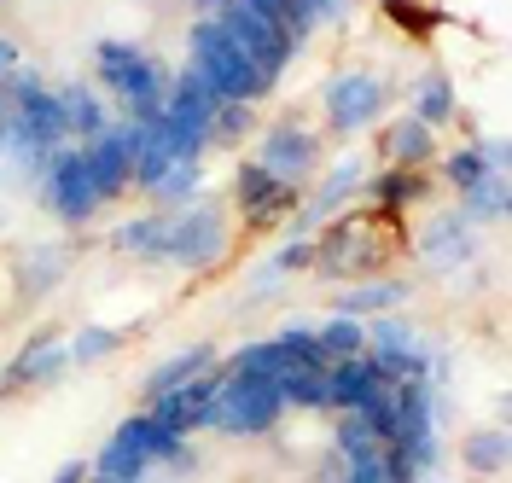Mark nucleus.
<instances>
[{
  "mask_svg": "<svg viewBox=\"0 0 512 483\" xmlns=\"http://www.w3.org/2000/svg\"><path fill=\"white\" fill-rule=\"evenodd\" d=\"M414 117L425 123V129H437V123H448L454 117V82H448L443 70H425V82H419V94H414Z\"/></svg>",
  "mask_w": 512,
  "mask_h": 483,
  "instance_id": "28",
  "label": "nucleus"
},
{
  "mask_svg": "<svg viewBox=\"0 0 512 483\" xmlns=\"http://www.w3.org/2000/svg\"><path fill=\"white\" fill-rule=\"evenodd\" d=\"M210 361H216V350L210 344H192V350H181V355H169L163 367H152L146 373V402H158L163 390H175V385H187V379H198V373H210Z\"/></svg>",
  "mask_w": 512,
  "mask_h": 483,
  "instance_id": "18",
  "label": "nucleus"
},
{
  "mask_svg": "<svg viewBox=\"0 0 512 483\" xmlns=\"http://www.w3.org/2000/svg\"><path fill=\"white\" fill-rule=\"evenodd\" d=\"M402 297H408V286H402V280H367V286L344 291V297H332V303H338V315L361 321V315H384V309H396Z\"/></svg>",
  "mask_w": 512,
  "mask_h": 483,
  "instance_id": "20",
  "label": "nucleus"
},
{
  "mask_svg": "<svg viewBox=\"0 0 512 483\" xmlns=\"http://www.w3.org/2000/svg\"><path fill=\"white\" fill-rule=\"evenodd\" d=\"M152 193H158V204H163V210H175V204H187V198L198 193V163H175V169L163 175V181L152 187Z\"/></svg>",
  "mask_w": 512,
  "mask_h": 483,
  "instance_id": "35",
  "label": "nucleus"
},
{
  "mask_svg": "<svg viewBox=\"0 0 512 483\" xmlns=\"http://www.w3.org/2000/svg\"><path fill=\"white\" fill-rule=\"evenodd\" d=\"M88 472H94V478H111V483H140L152 466H146V460H134L123 443H105V449L94 454V466H88Z\"/></svg>",
  "mask_w": 512,
  "mask_h": 483,
  "instance_id": "32",
  "label": "nucleus"
},
{
  "mask_svg": "<svg viewBox=\"0 0 512 483\" xmlns=\"http://www.w3.org/2000/svg\"><path fill=\"white\" fill-rule=\"evenodd\" d=\"M227 251V216L222 204H187V210H169V239H163V257L181 262V268H210Z\"/></svg>",
  "mask_w": 512,
  "mask_h": 483,
  "instance_id": "4",
  "label": "nucleus"
},
{
  "mask_svg": "<svg viewBox=\"0 0 512 483\" xmlns=\"http://www.w3.org/2000/svg\"><path fill=\"white\" fill-rule=\"evenodd\" d=\"M315 344H320V355H326V367H332V361H350V355L367 350V326L350 321V315H332V321L315 332Z\"/></svg>",
  "mask_w": 512,
  "mask_h": 483,
  "instance_id": "26",
  "label": "nucleus"
},
{
  "mask_svg": "<svg viewBox=\"0 0 512 483\" xmlns=\"http://www.w3.org/2000/svg\"><path fill=\"white\" fill-rule=\"evenodd\" d=\"M64 367H70V344H59L53 332H35L30 344L12 355V367L0 379V396L6 390H24V385H47V379H59Z\"/></svg>",
  "mask_w": 512,
  "mask_h": 483,
  "instance_id": "12",
  "label": "nucleus"
},
{
  "mask_svg": "<svg viewBox=\"0 0 512 483\" xmlns=\"http://www.w3.org/2000/svg\"><path fill=\"white\" fill-rule=\"evenodd\" d=\"M280 367H286V355L274 350V338L245 344V350H233V361H227V373H245V379H280Z\"/></svg>",
  "mask_w": 512,
  "mask_h": 483,
  "instance_id": "29",
  "label": "nucleus"
},
{
  "mask_svg": "<svg viewBox=\"0 0 512 483\" xmlns=\"http://www.w3.org/2000/svg\"><path fill=\"white\" fill-rule=\"evenodd\" d=\"M53 483H88V460H64L53 472Z\"/></svg>",
  "mask_w": 512,
  "mask_h": 483,
  "instance_id": "40",
  "label": "nucleus"
},
{
  "mask_svg": "<svg viewBox=\"0 0 512 483\" xmlns=\"http://www.w3.org/2000/svg\"><path fill=\"white\" fill-rule=\"evenodd\" d=\"M187 53H192V70L210 82V94L216 99H233V105H251V99L268 94V82H262V70L227 41V30L216 18H198L187 35Z\"/></svg>",
  "mask_w": 512,
  "mask_h": 483,
  "instance_id": "2",
  "label": "nucleus"
},
{
  "mask_svg": "<svg viewBox=\"0 0 512 483\" xmlns=\"http://www.w3.org/2000/svg\"><path fill=\"white\" fill-rule=\"evenodd\" d=\"M111 443H123V449L134 454V460H146V466H163V460L181 449L187 437H175L169 425H158V419L140 408V414H128L123 425H117V437H111Z\"/></svg>",
  "mask_w": 512,
  "mask_h": 483,
  "instance_id": "14",
  "label": "nucleus"
},
{
  "mask_svg": "<svg viewBox=\"0 0 512 483\" xmlns=\"http://www.w3.org/2000/svg\"><path fill=\"white\" fill-rule=\"evenodd\" d=\"M41 204L70 227L94 222L99 193H94V181H88V169H82V146H59L47 158V169H41Z\"/></svg>",
  "mask_w": 512,
  "mask_h": 483,
  "instance_id": "6",
  "label": "nucleus"
},
{
  "mask_svg": "<svg viewBox=\"0 0 512 483\" xmlns=\"http://www.w3.org/2000/svg\"><path fill=\"white\" fill-rule=\"evenodd\" d=\"M379 111H384V82L373 70H350V76H338V82L326 88V129L332 134L367 129Z\"/></svg>",
  "mask_w": 512,
  "mask_h": 483,
  "instance_id": "7",
  "label": "nucleus"
},
{
  "mask_svg": "<svg viewBox=\"0 0 512 483\" xmlns=\"http://www.w3.org/2000/svg\"><path fill=\"white\" fill-rule=\"evenodd\" d=\"M59 99H64V123H70V134H76L82 146H88V140H99V134L111 129V111H105V99H99L88 82H70Z\"/></svg>",
  "mask_w": 512,
  "mask_h": 483,
  "instance_id": "17",
  "label": "nucleus"
},
{
  "mask_svg": "<svg viewBox=\"0 0 512 483\" xmlns=\"http://www.w3.org/2000/svg\"><path fill=\"white\" fill-rule=\"evenodd\" d=\"M472 251H478V233L460 216H437V222L425 227V239H419L425 268H460V262H472Z\"/></svg>",
  "mask_w": 512,
  "mask_h": 483,
  "instance_id": "13",
  "label": "nucleus"
},
{
  "mask_svg": "<svg viewBox=\"0 0 512 483\" xmlns=\"http://www.w3.org/2000/svg\"><path fill=\"white\" fill-rule=\"evenodd\" d=\"M355 414H361L367 425H373V431H379L384 449L396 443V385H390V379H373V390L355 402Z\"/></svg>",
  "mask_w": 512,
  "mask_h": 483,
  "instance_id": "27",
  "label": "nucleus"
},
{
  "mask_svg": "<svg viewBox=\"0 0 512 483\" xmlns=\"http://www.w3.org/2000/svg\"><path fill=\"white\" fill-rule=\"evenodd\" d=\"M507 204H512V193H507V169H495V175H483L478 187L466 193V210H460V222H501L507 216Z\"/></svg>",
  "mask_w": 512,
  "mask_h": 483,
  "instance_id": "23",
  "label": "nucleus"
},
{
  "mask_svg": "<svg viewBox=\"0 0 512 483\" xmlns=\"http://www.w3.org/2000/svg\"><path fill=\"white\" fill-rule=\"evenodd\" d=\"M373 198H379V210L425 204V169H384V175H373Z\"/></svg>",
  "mask_w": 512,
  "mask_h": 483,
  "instance_id": "24",
  "label": "nucleus"
},
{
  "mask_svg": "<svg viewBox=\"0 0 512 483\" xmlns=\"http://www.w3.org/2000/svg\"><path fill=\"white\" fill-rule=\"evenodd\" d=\"M507 431H478V437H466V466L472 472H501L507 466Z\"/></svg>",
  "mask_w": 512,
  "mask_h": 483,
  "instance_id": "33",
  "label": "nucleus"
},
{
  "mask_svg": "<svg viewBox=\"0 0 512 483\" xmlns=\"http://www.w3.org/2000/svg\"><path fill=\"white\" fill-rule=\"evenodd\" d=\"M443 169H448V181H454L460 193H472L483 175H495V169H489V158H483V146H460V152L443 163Z\"/></svg>",
  "mask_w": 512,
  "mask_h": 483,
  "instance_id": "34",
  "label": "nucleus"
},
{
  "mask_svg": "<svg viewBox=\"0 0 512 483\" xmlns=\"http://www.w3.org/2000/svg\"><path fill=\"white\" fill-rule=\"evenodd\" d=\"M216 24H222V30H227V41H233V47H239V53H245V59H251L256 70H262V82H268V88H274V82L286 76L291 41H286L280 30H274V24H268L262 12H251L245 0H222Z\"/></svg>",
  "mask_w": 512,
  "mask_h": 483,
  "instance_id": "5",
  "label": "nucleus"
},
{
  "mask_svg": "<svg viewBox=\"0 0 512 483\" xmlns=\"http://www.w3.org/2000/svg\"><path fill=\"white\" fill-rule=\"evenodd\" d=\"M274 390L286 408H326V367H280Z\"/></svg>",
  "mask_w": 512,
  "mask_h": 483,
  "instance_id": "22",
  "label": "nucleus"
},
{
  "mask_svg": "<svg viewBox=\"0 0 512 483\" xmlns=\"http://www.w3.org/2000/svg\"><path fill=\"white\" fill-rule=\"evenodd\" d=\"M216 373H198V379H187V385L163 390L158 402H146V414L158 419V425H169L175 437H192L198 425H204V414H210V402H216Z\"/></svg>",
  "mask_w": 512,
  "mask_h": 483,
  "instance_id": "11",
  "label": "nucleus"
},
{
  "mask_svg": "<svg viewBox=\"0 0 512 483\" xmlns=\"http://www.w3.org/2000/svg\"><path fill=\"white\" fill-rule=\"evenodd\" d=\"M163 239H169V210H152V216H134L111 233V245L123 251V257H146L158 262L163 257Z\"/></svg>",
  "mask_w": 512,
  "mask_h": 483,
  "instance_id": "19",
  "label": "nucleus"
},
{
  "mask_svg": "<svg viewBox=\"0 0 512 483\" xmlns=\"http://www.w3.org/2000/svg\"><path fill=\"white\" fill-rule=\"evenodd\" d=\"M233 193H239V210H245V222L251 227H274V222H286L291 210H297V193H291L286 181H274L262 163H239L233 169Z\"/></svg>",
  "mask_w": 512,
  "mask_h": 483,
  "instance_id": "9",
  "label": "nucleus"
},
{
  "mask_svg": "<svg viewBox=\"0 0 512 483\" xmlns=\"http://www.w3.org/2000/svg\"><path fill=\"white\" fill-rule=\"evenodd\" d=\"M332 443H338V454H344V460H367V454H379V449H384L379 431H373V425H367L361 414H344V419H338Z\"/></svg>",
  "mask_w": 512,
  "mask_h": 483,
  "instance_id": "31",
  "label": "nucleus"
},
{
  "mask_svg": "<svg viewBox=\"0 0 512 483\" xmlns=\"http://www.w3.org/2000/svg\"><path fill=\"white\" fill-rule=\"evenodd\" d=\"M123 344V332L117 326H82L76 332V344H70V361H99V355H111Z\"/></svg>",
  "mask_w": 512,
  "mask_h": 483,
  "instance_id": "36",
  "label": "nucleus"
},
{
  "mask_svg": "<svg viewBox=\"0 0 512 483\" xmlns=\"http://www.w3.org/2000/svg\"><path fill=\"white\" fill-rule=\"evenodd\" d=\"M94 65H99V82L117 94L128 123H146V117H158L163 99H169V76L152 53H140V47H128V41H99L94 47Z\"/></svg>",
  "mask_w": 512,
  "mask_h": 483,
  "instance_id": "1",
  "label": "nucleus"
},
{
  "mask_svg": "<svg viewBox=\"0 0 512 483\" xmlns=\"http://www.w3.org/2000/svg\"><path fill=\"white\" fill-rule=\"evenodd\" d=\"M245 129H251V105L222 99V105H216V123H210V140H239Z\"/></svg>",
  "mask_w": 512,
  "mask_h": 483,
  "instance_id": "37",
  "label": "nucleus"
},
{
  "mask_svg": "<svg viewBox=\"0 0 512 483\" xmlns=\"http://www.w3.org/2000/svg\"><path fill=\"white\" fill-rule=\"evenodd\" d=\"M373 379H379V367L367 361V350L350 355V361H332V367H326V408L355 414V402L373 390Z\"/></svg>",
  "mask_w": 512,
  "mask_h": 483,
  "instance_id": "16",
  "label": "nucleus"
},
{
  "mask_svg": "<svg viewBox=\"0 0 512 483\" xmlns=\"http://www.w3.org/2000/svg\"><path fill=\"white\" fill-rule=\"evenodd\" d=\"M64 268H70L64 245H35L30 257H24V268H18V291H24V297H41V291L53 286Z\"/></svg>",
  "mask_w": 512,
  "mask_h": 483,
  "instance_id": "25",
  "label": "nucleus"
},
{
  "mask_svg": "<svg viewBox=\"0 0 512 483\" xmlns=\"http://www.w3.org/2000/svg\"><path fill=\"white\" fill-rule=\"evenodd\" d=\"M88 478H94V472H88ZM94 483H111V478H94Z\"/></svg>",
  "mask_w": 512,
  "mask_h": 483,
  "instance_id": "42",
  "label": "nucleus"
},
{
  "mask_svg": "<svg viewBox=\"0 0 512 483\" xmlns=\"http://www.w3.org/2000/svg\"><path fill=\"white\" fill-rule=\"evenodd\" d=\"M297 6H303V12H309V24H320V18H332V12H338V6H344V0H297Z\"/></svg>",
  "mask_w": 512,
  "mask_h": 483,
  "instance_id": "41",
  "label": "nucleus"
},
{
  "mask_svg": "<svg viewBox=\"0 0 512 483\" xmlns=\"http://www.w3.org/2000/svg\"><path fill=\"white\" fill-rule=\"evenodd\" d=\"M344 483H396V478H390V466H384V449L367 454V460H350Z\"/></svg>",
  "mask_w": 512,
  "mask_h": 483,
  "instance_id": "39",
  "label": "nucleus"
},
{
  "mask_svg": "<svg viewBox=\"0 0 512 483\" xmlns=\"http://www.w3.org/2000/svg\"><path fill=\"white\" fill-rule=\"evenodd\" d=\"M361 181H367L361 158H344L338 169H332V175H326V181H320V193H315V204L303 210V222H320V216H332V210H338V204H344V198L361 187Z\"/></svg>",
  "mask_w": 512,
  "mask_h": 483,
  "instance_id": "21",
  "label": "nucleus"
},
{
  "mask_svg": "<svg viewBox=\"0 0 512 483\" xmlns=\"http://www.w3.org/2000/svg\"><path fill=\"white\" fill-rule=\"evenodd\" d=\"M384 158L390 169H425V158H437V129H425L419 117H396L384 129Z\"/></svg>",
  "mask_w": 512,
  "mask_h": 483,
  "instance_id": "15",
  "label": "nucleus"
},
{
  "mask_svg": "<svg viewBox=\"0 0 512 483\" xmlns=\"http://www.w3.org/2000/svg\"><path fill=\"white\" fill-rule=\"evenodd\" d=\"M274 350L286 355V367H326V355L315 344V326H280L274 332Z\"/></svg>",
  "mask_w": 512,
  "mask_h": 483,
  "instance_id": "30",
  "label": "nucleus"
},
{
  "mask_svg": "<svg viewBox=\"0 0 512 483\" xmlns=\"http://www.w3.org/2000/svg\"><path fill=\"white\" fill-rule=\"evenodd\" d=\"M274 274H291V268H315V245L309 239H291L286 251H274V262H268Z\"/></svg>",
  "mask_w": 512,
  "mask_h": 483,
  "instance_id": "38",
  "label": "nucleus"
},
{
  "mask_svg": "<svg viewBox=\"0 0 512 483\" xmlns=\"http://www.w3.org/2000/svg\"><path fill=\"white\" fill-rule=\"evenodd\" d=\"M82 169H88V181H94L99 204H111L123 187H134V146H128V123H111L99 140H88V146H82Z\"/></svg>",
  "mask_w": 512,
  "mask_h": 483,
  "instance_id": "8",
  "label": "nucleus"
},
{
  "mask_svg": "<svg viewBox=\"0 0 512 483\" xmlns=\"http://www.w3.org/2000/svg\"><path fill=\"white\" fill-rule=\"evenodd\" d=\"M251 163H262L274 181H297V175H309L320 163V140L309 129H297V123H274V129L262 134V146H256V158Z\"/></svg>",
  "mask_w": 512,
  "mask_h": 483,
  "instance_id": "10",
  "label": "nucleus"
},
{
  "mask_svg": "<svg viewBox=\"0 0 512 483\" xmlns=\"http://www.w3.org/2000/svg\"><path fill=\"white\" fill-rule=\"evenodd\" d=\"M280 414H286V402H280L274 379L222 373V385H216V402H210L204 425H216L222 437H262V431H274V419Z\"/></svg>",
  "mask_w": 512,
  "mask_h": 483,
  "instance_id": "3",
  "label": "nucleus"
}]
</instances>
